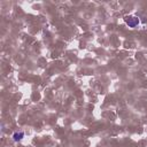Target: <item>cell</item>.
<instances>
[{
  "label": "cell",
  "mask_w": 147,
  "mask_h": 147,
  "mask_svg": "<svg viewBox=\"0 0 147 147\" xmlns=\"http://www.w3.org/2000/svg\"><path fill=\"white\" fill-rule=\"evenodd\" d=\"M124 21L129 25V28H136L139 24V18L136 17V16H126L124 18Z\"/></svg>",
  "instance_id": "obj_1"
},
{
  "label": "cell",
  "mask_w": 147,
  "mask_h": 147,
  "mask_svg": "<svg viewBox=\"0 0 147 147\" xmlns=\"http://www.w3.org/2000/svg\"><path fill=\"white\" fill-rule=\"evenodd\" d=\"M24 131L23 130H18V131H15L14 133H13V140L14 141H16V142H18V141H21L23 138H24Z\"/></svg>",
  "instance_id": "obj_2"
}]
</instances>
